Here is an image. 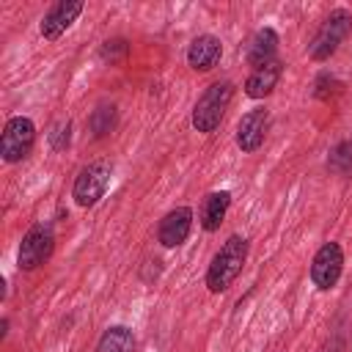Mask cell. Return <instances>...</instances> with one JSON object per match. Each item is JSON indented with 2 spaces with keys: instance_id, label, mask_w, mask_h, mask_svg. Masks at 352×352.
I'll return each instance as SVG.
<instances>
[{
  "instance_id": "1",
  "label": "cell",
  "mask_w": 352,
  "mask_h": 352,
  "mask_svg": "<svg viewBox=\"0 0 352 352\" xmlns=\"http://www.w3.org/2000/svg\"><path fill=\"white\" fill-rule=\"evenodd\" d=\"M245 258H248V239L239 236V234L228 236L223 242V248L214 253V258H212V264L206 270V286H209V292H214V294L226 292L236 280V275L242 272Z\"/></svg>"
},
{
  "instance_id": "2",
  "label": "cell",
  "mask_w": 352,
  "mask_h": 352,
  "mask_svg": "<svg viewBox=\"0 0 352 352\" xmlns=\"http://www.w3.org/2000/svg\"><path fill=\"white\" fill-rule=\"evenodd\" d=\"M231 96H234V85H231L228 80L212 82V85L198 96V102H195V107H192V126H195L198 132H204V135L214 132V129L220 126V121H223L228 104H231Z\"/></svg>"
},
{
  "instance_id": "3",
  "label": "cell",
  "mask_w": 352,
  "mask_h": 352,
  "mask_svg": "<svg viewBox=\"0 0 352 352\" xmlns=\"http://www.w3.org/2000/svg\"><path fill=\"white\" fill-rule=\"evenodd\" d=\"M349 30H352V14L346 8L330 11L327 19L322 22V28L316 30L314 41H311V58L314 60H327L330 55H336V50L344 44Z\"/></svg>"
},
{
  "instance_id": "4",
  "label": "cell",
  "mask_w": 352,
  "mask_h": 352,
  "mask_svg": "<svg viewBox=\"0 0 352 352\" xmlns=\"http://www.w3.org/2000/svg\"><path fill=\"white\" fill-rule=\"evenodd\" d=\"M110 176H113L110 160H94V162H88L77 173L74 187H72V198L77 201V206H94V204H99V198L107 192Z\"/></svg>"
},
{
  "instance_id": "5",
  "label": "cell",
  "mask_w": 352,
  "mask_h": 352,
  "mask_svg": "<svg viewBox=\"0 0 352 352\" xmlns=\"http://www.w3.org/2000/svg\"><path fill=\"white\" fill-rule=\"evenodd\" d=\"M36 140V124L28 116H14L6 121L3 138H0V154L6 162H19L30 154Z\"/></svg>"
},
{
  "instance_id": "6",
  "label": "cell",
  "mask_w": 352,
  "mask_h": 352,
  "mask_svg": "<svg viewBox=\"0 0 352 352\" xmlns=\"http://www.w3.org/2000/svg\"><path fill=\"white\" fill-rule=\"evenodd\" d=\"M52 248H55V234H52V228L44 226V223H36V226L22 236V245H19V253H16L19 270H36V267H41V264L52 256Z\"/></svg>"
},
{
  "instance_id": "7",
  "label": "cell",
  "mask_w": 352,
  "mask_h": 352,
  "mask_svg": "<svg viewBox=\"0 0 352 352\" xmlns=\"http://www.w3.org/2000/svg\"><path fill=\"white\" fill-rule=\"evenodd\" d=\"M341 270H344V253H341V248L336 242H324L316 250L314 261H311V280H314L316 289L327 292V289H333L338 283Z\"/></svg>"
},
{
  "instance_id": "8",
  "label": "cell",
  "mask_w": 352,
  "mask_h": 352,
  "mask_svg": "<svg viewBox=\"0 0 352 352\" xmlns=\"http://www.w3.org/2000/svg\"><path fill=\"white\" fill-rule=\"evenodd\" d=\"M82 8H85L82 0H58V3L44 14V19H41V25H38L41 36H44L47 41L60 38V36L74 25V19L82 14Z\"/></svg>"
},
{
  "instance_id": "9",
  "label": "cell",
  "mask_w": 352,
  "mask_h": 352,
  "mask_svg": "<svg viewBox=\"0 0 352 352\" xmlns=\"http://www.w3.org/2000/svg\"><path fill=\"white\" fill-rule=\"evenodd\" d=\"M267 129H270V113H267L264 107L248 110V113L239 118V124H236V146H239L245 154L256 151V148L264 143Z\"/></svg>"
},
{
  "instance_id": "10",
  "label": "cell",
  "mask_w": 352,
  "mask_h": 352,
  "mask_svg": "<svg viewBox=\"0 0 352 352\" xmlns=\"http://www.w3.org/2000/svg\"><path fill=\"white\" fill-rule=\"evenodd\" d=\"M190 228H192V209L190 206H176L160 220L157 239H160L162 248H179L190 236Z\"/></svg>"
},
{
  "instance_id": "11",
  "label": "cell",
  "mask_w": 352,
  "mask_h": 352,
  "mask_svg": "<svg viewBox=\"0 0 352 352\" xmlns=\"http://www.w3.org/2000/svg\"><path fill=\"white\" fill-rule=\"evenodd\" d=\"M220 55H223L220 38L212 36V33H204V36H195V38L190 41L187 63H190V69H195V72H212V69L217 66Z\"/></svg>"
},
{
  "instance_id": "12",
  "label": "cell",
  "mask_w": 352,
  "mask_h": 352,
  "mask_svg": "<svg viewBox=\"0 0 352 352\" xmlns=\"http://www.w3.org/2000/svg\"><path fill=\"white\" fill-rule=\"evenodd\" d=\"M280 72H283V63H280L278 58L270 60V63H264V66H258V69H253L250 77L245 80V94H248L250 99H264V96L272 94V88L278 85Z\"/></svg>"
},
{
  "instance_id": "13",
  "label": "cell",
  "mask_w": 352,
  "mask_h": 352,
  "mask_svg": "<svg viewBox=\"0 0 352 352\" xmlns=\"http://www.w3.org/2000/svg\"><path fill=\"white\" fill-rule=\"evenodd\" d=\"M275 50H278V33L272 28H261L250 36V41L245 47V58L253 69H258V66L275 60Z\"/></svg>"
},
{
  "instance_id": "14",
  "label": "cell",
  "mask_w": 352,
  "mask_h": 352,
  "mask_svg": "<svg viewBox=\"0 0 352 352\" xmlns=\"http://www.w3.org/2000/svg\"><path fill=\"white\" fill-rule=\"evenodd\" d=\"M228 206H231V192L228 190L209 192L204 198V204H201V228L204 231H217L223 217H226V212H228Z\"/></svg>"
},
{
  "instance_id": "15",
  "label": "cell",
  "mask_w": 352,
  "mask_h": 352,
  "mask_svg": "<svg viewBox=\"0 0 352 352\" xmlns=\"http://www.w3.org/2000/svg\"><path fill=\"white\" fill-rule=\"evenodd\" d=\"M96 352H135V336L124 324H113L102 333Z\"/></svg>"
},
{
  "instance_id": "16",
  "label": "cell",
  "mask_w": 352,
  "mask_h": 352,
  "mask_svg": "<svg viewBox=\"0 0 352 352\" xmlns=\"http://www.w3.org/2000/svg\"><path fill=\"white\" fill-rule=\"evenodd\" d=\"M88 126H91L94 138H104V135H110V132L116 129V107H113V104H99V107L91 113Z\"/></svg>"
},
{
  "instance_id": "17",
  "label": "cell",
  "mask_w": 352,
  "mask_h": 352,
  "mask_svg": "<svg viewBox=\"0 0 352 352\" xmlns=\"http://www.w3.org/2000/svg\"><path fill=\"white\" fill-rule=\"evenodd\" d=\"M327 168L336 170V173H349V170H352V138L344 140V143H338V146L330 151Z\"/></svg>"
},
{
  "instance_id": "18",
  "label": "cell",
  "mask_w": 352,
  "mask_h": 352,
  "mask_svg": "<svg viewBox=\"0 0 352 352\" xmlns=\"http://www.w3.org/2000/svg\"><path fill=\"white\" fill-rule=\"evenodd\" d=\"M69 140H72V121H58L50 132V146L55 151H63L69 146Z\"/></svg>"
},
{
  "instance_id": "19",
  "label": "cell",
  "mask_w": 352,
  "mask_h": 352,
  "mask_svg": "<svg viewBox=\"0 0 352 352\" xmlns=\"http://www.w3.org/2000/svg\"><path fill=\"white\" fill-rule=\"evenodd\" d=\"M126 50H129V44H126L124 38H113V41H104V44H102V50H99V55H102L104 60H110V63H116V60H121V58L126 55Z\"/></svg>"
}]
</instances>
